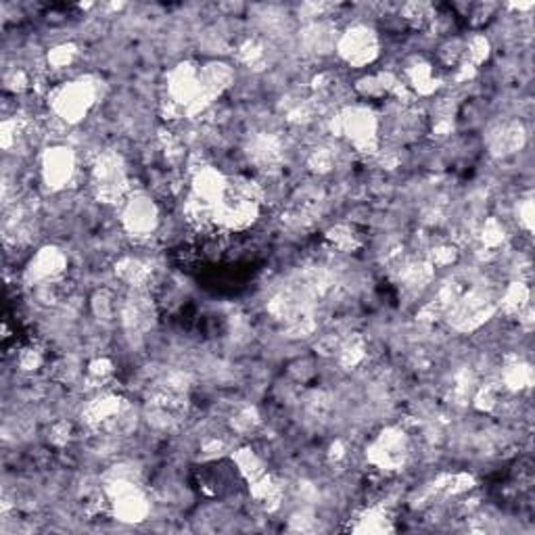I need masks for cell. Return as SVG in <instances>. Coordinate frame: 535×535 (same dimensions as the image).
Segmentation results:
<instances>
[{
	"label": "cell",
	"mask_w": 535,
	"mask_h": 535,
	"mask_svg": "<svg viewBox=\"0 0 535 535\" xmlns=\"http://www.w3.org/2000/svg\"><path fill=\"white\" fill-rule=\"evenodd\" d=\"M341 55L352 66H366L377 57V36L369 28H353L341 40Z\"/></svg>",
	"instance_id": "6da1fadb"
},
{
	"label": "cell",
	"mask_w": 535,
	"mask_h": 535,
	"mask_svg": "<svg viewBox=\"0 0 535 535\" xmlns=\"http://www.w3.org/2000/svg\"><path fill=\"white\" fill-rule=\"evenodd\" d=\"M74 172V155L69 149H53L44 159V176L53 186L66 184Z\"/></svg>",
	"instance_id": "7a4b0ae2"
}]
</instances>
